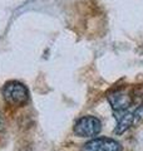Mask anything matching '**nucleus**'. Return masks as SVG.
<instances>
[{
  "label": "nucleus",
  "mask_w": 143,
  "mask_h": 151,
  "mask_svg": "<svg viewBox=\"0 0 143 151\" xmlns=\"http://www.w3.org/2000/svg\"><path fill=\"white\" fill-rule=\"evenodd\" d=\"M133 101L138 102V105H141L143 103V86H139L134 89V92H133Z\"/></svg>",
  "instance_id": "obj_7"
},
{
  "label": "nucleus",
  "mask_w": 143,
  "mask_h": 151,
  "mask_svg": "<svg viewBox=\"0 0 143 151\" xmlns=\"http://www.w3.org/2000/svg\"><path fill=\"white\" fill-rule=\"evenodd\" d=\"M1 92L4 100L11 106H23L25 105L28 98H29V92H28L26 87L16 81L5 83Z\"/></svg>",
  "instance_id": "obj_1"
},
{
  "label": "nucleus",
  "mask_w": 143,
  "mask_h": 151,
  "mask_svg": "<svg viewBox=\"0 0 143 151\" xmlns=\"http://www.w3.org/2000/svg\"><path fill=\"white\" fill-rule=\"evenodd\" d=\"M102 130V124L97 117L84 116L77 121L74 126V132L79 137H93L97 136Z\"/></svg>",
  "instance_id": "obj_2"
},
{
  "label": "nucleus",
  "mask_w": 143,
  "mask_h": 151,
  "mask_svg": "<svg viewBox=\"0 0 143 151\" xmlns=\"http://www.w3.org/2000/svg\"><path fill=\"white\" fill-rule=\"evenodd\" d=\"M107 98H108L109 105L112 106L114 112L127 111L133 103V97L131 96L129 92L126 91V89H117V91H113L108 94Z\"/></svg>",
  "instance_id": "obj_3"
},
{
  "label": "nucleus",
  "mask_w": 143,
  "mask_h": 151,
  "mask_svg": "<svg viewBox=\"0 0 143 151\" xmlns=\"http://www.w3.org/2000/svg\"><path fill=\"white\" fill-rule=\"evenodd\" d=\"M4 125H5V122H4V117L1 115V112H0V131L4 130Z\"/></svg>",
  "instance_id": "obj_8"
},
{
  "label": "nucleus",
  "mask_w": 143,
  "mask_h": 151,
  "mask_svg": "<svg viewBox=\"0 0 143 151\" xmlns=\"http://www.w3.org/2000/svg\"><path fill=\"white\" fill-rule=\"evenodd\" d=\"M116 120H117V127L114 132L116 134H123L126 130H128L131 126H133V113L129 111H121L116 112Z\"/></svg>",
  "instance_id": "obj_5"
},
{
  "label": "nucleus",
  "mask_w": 143,
  "mask_h": 151,
  "mask_svg": "<svg viewBox=\"0 0 143 151\" xmlns=\"http://www.w3.org/2000/svg\"><path fill=\"white\" fill-rule=\"evenodd\" d=\"M133 113V124L138 125V124H142L143 122V103L138 105L136 107L134 111H132Z\"/></svg>",
  "instance_id": "obj_6"
},
{
  "label": "nucleus",
  "mask_w": 143,
  "mask_h": 151,
  "mask_svg": "<svg viewBox=\"0 0 143 151\" xmlns=\"http://www.w3.org/2000/svg\"><path fill=\"white\" fill-rule=\"evenodd\" d=\"M83 151H122V146L113 139L98 137L88 141L83 146Z\"/></svg>",
  "instance_id": "obj_4"
}]
</instances>
